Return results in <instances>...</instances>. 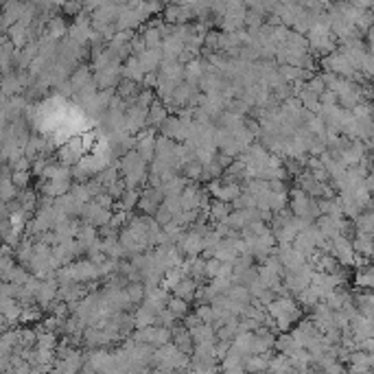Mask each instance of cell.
Listing matches in <instances>:
<instances>
[{
	"label": "cell",
	"mask_w": 374,
	"mask_h": 374,
	"mask_svg": "<svg viewBox=\"0 0 374 374\" xmlns=\"http://www.w3.org/2000/svg\"><path fill=\"white\" fill-rule=\"evenodd\" d=\"M175 247L180 249V254L184 256V258H195V256H202V252H204V239L197 237L195 232L186 230V232L178 239Z\"/></svg>",
	"instance_id": "cell-1"
},
{
	"label": "cell",
	"mask_w": 374,
	"mask_h": 374,
	"mask_svg": "<svg viewBox=\"0 0 374 374\" xmlns=\"http://www.w3.org/2000/svg\"><path fill=\"white\" fill-rule=\"evenodd\" d=\"M142 168H147V164L138 158L136 151H127V153H123V156L119 158V173H121V178H127V175L136 173V171H142Z\"/></svg>",
	"instance_id": "cell-2"
},
{
	"label": "cell",
	"mask_w": 374,
	"mask_h": 374,
	"mask_svg": "<svg viewBox=\"0 0 374 374\" xmlns=\"http://www.w3.org/2000/svg\"><path fill=\"white\" fill-rule=\"evenodd\" d=\"M269 359H271V353H267V355H247V357H243V370H245V374H261V372H267Z\"/></svg>",
	"instance_id": "cell-3"
},
{
	"label": "cell",
	"mask_w": 374,
	"mask_h": 374,
	"mask_svg": "<svg viewBox=\"0 0 374 374\" xmlns=\"http://www.w3.org/2000/svg\"><path fill=\"white\" fill-rule=\"evenodd\" d=\"M158 75L168 79V81H173V83H182L184 81V66H182L178 60L175 62H162L160 64Z\"/></svg>",
	"instance_id": "cell-4"
},
{
	"label": "cell",
	"mask_w": 374,
	"mask_h": 374,
	"mask_svg": "<svg viewBox=\"0 0 374 374\" xmlns=\"http://www.w3.org/2000/svg\"><path fill=\"white\" fill-rule=\"evenodd\" d=\"M138 60V66H140V70L145 72H158L160 64H162V55H160V50H145L136 57Z\"/></svg>",
	"instance_id": "cell-5"
},
{
	"label": "cell",
	"mask_w": 374,
	"mask_h": 374,
	"mask_svg": "<svg viewBox=\"0 0 374 374\" xmlns=\"http://www.w3.org/2000/svg\"><path fill=\"white\" fill-rule=\"evenodd\" d=\"M134 315V328L138 331V328H147V326H153V322H156V311L151 309L149 304H138L136 311L131 313Z\"/></svg>",
	"instance_id": "cell-6"
},
{
	"label": "cell",
	"mask_w": 374,
	"mask_h": 374,
	"mask_svg": "<svg viewBox=\"0 0 374 374\" xmlns=\"http://www.w3.org/2000/svg\"><path fill=\"white\" fill-rule=\"evenodd\" d=\"M195 291H197V282L193 280V278H182V280L175 284V289H173V298H180V300H184V302H193V298H195Z\"/></svg>",
	"instance_id": "cell-7"
},
{
	"label": "cell",
	"mask_w": 374,
	"mask_h": 374,
	"mask_svg": "<svg viewBox=\"0 0 374 374\" xmlns=\"http://www.w3.org/2000/svg\"><path fill=\"white\" fill-rule=\"evenodd\" d=\"M166 116H168L166 107L156 99V101H153V103L149 105V109H147V127H153V129L160 127V125L164 123Z\"/></svg>",
	"instance_id": "cell-8"
},
{
	"label": "cell",
	"mask_w": 374,
	"mask_h": 374,
	"mask_svg": "<svg viewBox=\"0 0 374 374\" xmlns=\"http://www.w3.org/2000/svg\"><path fill=\"white\" fill-rule=\"evenodd\" d=\"M219 372L221 374H245L243 370V357L232 353V350H228V355H225V359L221 361V368H219Z\"/></svg>",
	"instance_id": "cell-9"
},
{
	"label": "cell",
	"mask_w": 374,
	"mask_h": 374,
	"mask_svg": "<svg viewBox=\"0 0 374 374\" xmlns=\"http://www.w3.org/2000/svg\"><path fill=\"white\" fill-rule=\"evenodd\" d=\"M121 77L127 79V81H134V83H140L142 81L145 72L140 70V66H138L136 57H127V60H125L123 68H121Z\"/></svg>",
	"instance_id": "cell-10"
},
{
	"label": "cell",
	"mask_w": 374,
	"mask_h": 374,
	"mask_svg": "<svg viewBox=\"0 0 374 374\" xmlns=\"http://www.w3.org/2000/svg\"><path fill=\"white\" fill-rule=\"evenodd\" d=\"M188 335H190V339H193V343H215L217 341L215 328L210 324H199V326L190 328Z\"/></svg>",
	"instance_id": "cell-11"
},
{
	"label": "cell",
	"mask_w": 374,
	"mask_h": 374,
	"mask_svg": "<svg viewBox=\"0 0 374 374\" xmlns=\"http://www.w3.org/2000/svg\"><path fill=\"white\" fill-rule=\"evenodd\" d=\"M293 365L289 361V357L284 355H271L269 363H267V372L269 374H291Z\"/></svg>",
	"instance_id": "cell-12"
},
{
	"label": "cell",
	"mask_w": 374,
	"mask_h": 374,
	"mask_svg": "<svg viewBox=\"0 0 374 374\" xmlns=\"http://www.w3.org/2000/svg\"><path fill=\"white\" fill-rule=\"evenodd\" d=\"M138 199H140V190H125V193L121 195L119 202H114L116 210H123V212H131L136 208Z\"/></svg>",
	"instance_id": "cell-13"
},
{
	"label": "cell",
	"mask_w": 374,
	"mask_h": 374,
	"mask_svg": "<svg viewBox=\"0 0 374 374\" xmlns=\"http://www.w3.org/2000/svg\"><path fill=\"white\" fill-rule=\"evenodd\" d=\"M140 38L145 42V48L147 50H160V46H162V38H160V31L158 26H147L145 31L140 33Z\"/></svg>",
	"instance_id": "cell-14"
},
{
	"label": "cell",
	"mask_w": 374,
	"mask_h": 374,
	"mask_svg": "<svg viewBox=\"0 0 374 374\" xmlns=\"http://www.w3.org/2000/svg\"><path fill=\"white\" fill-rule=\"evenodd\" d=\"M230 212H232L230 204H225V202H217V199H212V202H210L208 215H210V219H212V221H215V223H221V221H225Z\"/></svg>",
	"instance_id": "cell-15"
},
{
	"label": "cell",
	"mask_w": 374,
	"mask_h": 374,
	"mask_svg": "<svg viewBox=\"0 0 374 374\" xmlns=\"http://www.w3.org/2000/svg\"><path fill=\"white\" fill-rule=\"evenodd\" d=\"M164 309L173 315L175 320H184L186 315L190 313V306H188V302H184V300H180V298H168V302H166V306Z\"/></svg>",
	"instance_id": "cell-16"
},
{
	"label": "cell",
	"mask_w": 374,
	"mask_h": 374,
	"mask_svg": "<svg viewBox=\"0 0 374 374\" xmlns=\"http://www.w3.org/2000/svg\"><path fill=\"white\" fill-rule=\"evenodd\" d=\"M186 184H188V182H186L184 178H182V175H175V178H171L168 182H164L162 188H160V190H162V195H164V197H180V193L184 190V186H186Z\"/></svg>",
	"instance_id": "cell-17"
},
{
	"label": "cell",
	"mask_w": 374,
	"mask_h": 374,
	"mask_svg": "<svg viewBox=\"0 0 374 374\" xmlns=\"http://www.w3.org/2000/svg\"><path fill=\"white\" fill-rule=\"evenodd\" d=\"M274 348H276L280 355L289 357V355L293 353V350H298L300 346H298L296 341H293V337H291L289 333H280V335L276 337V341H274Z\"/></svg>",
	"instance_id": "cell-18"
},
{
	"label": "cell",
	"mask_w": 374,
	"mask_h": 374,
	"mask_svg": "<svg viewBox=\"0 0 374 374\" xmlns=\"http://www.w3.org/2000/svg\"><path fill=\"white\" fill-rule=\"evenodd\" d=\"M372 282H374V274H372V267H370V265L357 269V274H355V284H357V289L370 291V289H372Z\"/></svg>",
	"instance_id": "cell-19"
},
{
	"label": "cell",
	"mask_w": 374,
	"mask_h": 374,
	"mask_svg": "<svg viewBox=\"0 0 374 374\" xmlns=\"http://www.w3.org/2000/svg\"><path fill=\"white\" fill-rule=\"evenodd\" d=\"M125 293H127L131 306L142 304V300H145V287H142V282H129L127 287H125Z\"/></svg>",
	"instance_id": "cell-20"
},
{
	"label": "cell",
	"mask_w": 374,
	"mask_h": 374,
	"mask_svg": "<svg viewBox=\"0 0 374 374\" xmlns=\"http://www.w3.org/2000/svg\"><path fill=\"white\" fill-rule=\"evenodd\" d=\"M225 296H228L232 302H237V304H249V302H252V296H249V291L245 287H239V284L230 287L228 291H225Z\"/></svg>",
	"instance_id": "cell-21"
},
{
	"label": "cell",
	"mask_w": 374,
	"mask_h": 374,
	"mask_svg": "<svg viewBox=\"0 0 374 374\" xmlns=\"http://www.w3.org/2000/svg\"><path fill=\"white\" fill-rule=\"evenodd\" d=\"M182 171H184V175H186L184 180H186V182H193V184H195V182H199V180H202L204 166H202L199 162H197V160H190L188 164L182 166Z\"/></svg>",
	"instance_id": "cell-22"
},
{
	"label": "cell",
	"mask_w": 374,
	"mask_h": 374,
	"mask_svg": "<svg viewBox=\"0 0 374 374\" xmlns=\"http://www.w3.org/2000/svg\"><path fill=\"white\" fill-rule=\"evenodd\" d=\"M348 361L353 363V365H363V368H370L372 370L374 357H372V353H361V350H355V353H350Z\"/></svg>",
	"instance_id": "cell-23"
},
{
	"label": "cell",
	"mask_w": 374,
	"mask_h": 374,
	"mask_svg": "<svg viewBox=\"0 0 374 374\" xmlns=\"http://www.w3.org/2000/svg\"><path fill=\"white\" fill-rule=\"evenodd\" d=\"M171 341V331L168 328H162V326H156L153 328V339H151V346L153 348H160L164 343Z\"/></svg>",
	"instance_id": "cell-24"
},
{
	"label": "cell",
	"mask_w": 374,
	"mask_h": 374,
	"mask_svg": "<svg viewBox=\"0 0 374 374\" xmlns=\"http://www.w3.org/2000/svg\"><path fill=\"white\" fill-rule=\"evenodd\" d=\"M162 232L166 234V239H168V241H171V243L175 245V243H178V239H180V237H182V234H184L186 230L182 228V225H178L175 221H168V223L164 225V228H162Z\"/></svg>",
	"instance_id": "cell-25"
},
{
	"label": "cell",
	"mask_w": 374,
	"mask_h": 374,
	"mask_svg": "<svg viewBox=\"0 0 374 374\" xmlns=\"http://www.w3.org/2000/svg\"><path fill=\"white\" fill-rule=\"evenodd\" d=\"M195 315H197V320L202 322V324H215V311H212V306L210 304H204V306H197L195 309Z\"/></svg>",
	"instance_id": "cell-26"
},
{
	"label": "cell",
	"mask_w": 374,
	"mask_h": 374,
	"mask_svg": "<svg viewBox=\"0 0 374 374\" xmlns=\"http://www.w3.org/2000/svg\"><path fill=\"white\" fill-rule=\"evenodd\" d=\"M298 298H300V306H302V309H313V306L320 302V298L315 296V291L311 287L304 289L302 293H298Z\"/></svg>",
	"instance_id": "cell-27"
},
{
	"label": "cell",
	"mask_w": 374,
	"mask_h": 374,
	"mask_svg": "<svg viewBox=\"0 0 374 374\" xmlns=\"http://www.w3.org/2000/svg\"><path fill=\"white\" fill-rule=\"evenodd\" d=\"M175 322H178V320H175L166 309H162V311L156 313V322H153V326H162V328H168V331H171V328L175 326Z\"/></svg>",
	"instance_id": "cell-28"
},
{
	"label": "cell",
	"mask_w": 374,
	"mask_h": 374,
	"mask_svg": "<svg viewBox=\"0 0 374 374\" xmlns=\"http://www.w3.org/2000/svg\"><path fill=\"white\" fill-rule=\"evenodd\" d=\"M79 237H81V243L88 247V245H92L94 241L99 239V232H97V228H94V225H83L81 230H79Z\"/></svg>",
	"instance_id": "cell-29"
},
{
	"label": "cell",
	"mask_w": 374,
	"mask_h": 374,
	"mask_svg": "<svg viewBox=\"0 0 374 374\" xmlns=\"http://www.w3.org/2000/svg\"><path fill=\"white\" fill-rule=\"evenodd\" d=\"M153 101H156V94H153L151 90H140V94H138L136 97V101H134V105L136 107H140V109H149V105L153 103Z\"/></svg>",
	"instance_id": "cell-30"
},
{
	"label": "cell",
	"mask_w": 374,
	"mask_h": 374,
	"mask_svg": "<svg viewBox=\"0 0 374 374\" xmlns=\"http://www.w3.org/2000/svg\"><path fill=\"white\" fill-rule=\"evenodd\" d=\"M160 208L162 210H166L168 215H178V212L182 210V202H180V197H164L162 199V204H160Z\"/></svg>",
	"instance_id": "cell-31"
},
{
	"label": "cell",
	"mask_w": 374,
	"mask_h": 374,
	"mask_svg": "<svg viewBox=\"0 0 374 374\" xmlns=\"http://www.w3.org/2000/svg\"><path fill=\"white\" fill-rule=\"evenodd\" d=\"M90 197H92V195H90V190H88L85 184H79V186L72 188V199H75L77 204H81V206L90 202Z\"/></svg>",
	"instance_id": "cell-32"
},
{
	"label": "cell",
	"mask_w": 374,
	"mask_h": 374,
	"mask_svg": "<svg viewBox=\"0 0 374 374\" xmlns=\"http://www.w3.org/2000/svg\"><path fill=\"white\" fill-rule=\"evenodd\" d=\"M208 287L219 296V293H225V291H228V289L232 287V282L228 280V278H212V280L208 282Z\"/></svg>",
	"instance_id": "cell-33"
},
{
	"label": "cell",
	"mask_w": 374,
	"mask_h": 374,
	"mask_svg": "<svg viewBox=\"0 0 374 374\" xmlns=\"http://www.w3.org/2000/svg\"><path fill=\"white\" fill-rule=\"evenodd\" d=\"M219 267H221V263H219L217 258H208L206 265H204V278H217L219 276Z\"/></svg>",
	"instance_id": "cell-34"
},
{
	"label": "cell",
	"mask_w": 374,
	"mask_h": 374,
	"mask_svg": "<svg viewBox=\"0 0 374 374\" xmlns=\"http://www.w3.org/2000/svg\"><path fill=\"white\" fill-rule=\"evenodd\" d=\"M125 190H127V188H125V184H123V178H121L119 182H116V184L107 186V188H105V193H107L109 197H112L114 202H119V199H121V195L125 193Z\"/></svg>",
	"instance_id": "cell-35"
},
{
	"label": "cell",
	"mask_w": 374,
	"mask_h": 374,
	"mask_svg": "<svg viewBox=\"0 0 374 374\" xmlns=\"http://www.w3.org/2000/svg\"><path fill=\"white\" fill-rule=\"evenodd\" d=\"M90 70L88 68H79V72H75V77H72V83H75V88H83L88 81H90Z\"/></svg>",
	"instance_id": "cell-36"
},
{
	"label": "cell",
	"mask_w": 374,
	"mask_h": 374,
	"mask_svg": "<svg viewBox=\"0 0 374 374\" xmlns=\"http://www.w3.org/2000/svg\"><path fill=\"white\" fill-rule=\"evenodd\" d=\"M94 204H97L99 208H103V210H112L114 199H112V197H109V195L105 193V190H103V193H99L97 197H94Z\"/></svg>",
	"instance_id": "cell-37"
},
{
	"label": "cell",
	"mask_w": 374,
	"mask_h": 374,
	"mask_svg": "<svg viewBox=\"0 0 374 374\" xmlns=\"http://www.w3.org/2000/svg\"><path fill=\"white\" fill-rule=\"evenodd\" d=\"M171 219H173V217L168 215L166 210H162V208H158V210H156V215H153V221H156V223L160 225V228H164V225H166L168 221H171Z\"/></svg>",
	"instance_id": "cell-38"
},
{
	"label": "cell",
	"mask_w": 374,
	"mask_h": 374,
	"mask_svg": "<svg viewBox=\"0 0 374 374\" xmlns=\"http://www.w3.org/2000/svg\"><path fill=\"white\" fill-rule=\"evenodd\" d=\"M140 83L145 85V90H151V88H156L158 85V72H147Z\"/></svg>",
	"instance_id": "cell-39"
},
{
	"label": "cell",
	"mask_w": 374,
	"mask_h": 374,
	"mask_svg": "<svg viewBox=\"0 0 374 374\" xmlns=\"http://www.w3.org/2000/svg\"><path fill=\"white\" fill-rule=\"evenodd\" d=\"M232 274H234V269H232V263H221V267H219V276L217 278H232Z\"/></svg>",
	"instance_id": "cell-40"
},
{
	"label": "cell",
	"mask_w": 374,
	"mask_h": 374,
	"mask_svg": "<svg viewBox=\"0 0 374 374\" xmlns=\"http://www.w3.org/2000/svg\"><path fill=\"white\" fill-rule=\"evenodd\" d=\"M322 372H324V374H346V368H343L339 361H335V363L328 365V368L322 370Z\"/></svg>",
	"instance_id": "cell-41"
},
{
	"label": "cell",
	"mask_w": 374,
	"mask_h": 374,
	"mask_svg": "<svg viewBox=\"0 0 374 374\" xmlns=\"http://www.w3.org/2000/svg\"><path fill=\"white\" fill-rule=\"evenodd\" d=\"M79 9H81V5H68L66 7V11H79Z\"/></svg>",
	"instance_id": "cell-42"
},
{
	"label": "cell",
	"mask_w": 374,
	"mask_h": 374,
	"mask_svg": "<svg viewBox=\"0 0 374 374\" xmlns=\"http://www.w3.org/2000/svg\"><path fill=\"white\" fill-rule=\"evenodd\" d=\"M363 374H372V370H368V372H363Z\"/></svg>",
	"instance_id": "cell-43"
}]
</instances>
